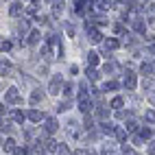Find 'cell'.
<instances>
[{
    "label": "cell",
    "instance_id": "6da1fadb",
    "mask_svg": "<svg viewBox=\"0 0 155 155\" xmlns=\"http://www.w3.org/2000/svg\"><path fill=\"white\" fill-rule=\"evenodd\" d=\"M79 109L83 111L85 116H87V114H90V109H92V103H90V98H87V94H85V92H81V94H79Z\"/></svg>",
    "mask_w": 155,
    "mask_h": 155
},
{
    "label": "cell",
    "instance_id": "7a4b0ae2",
    "mask_svg": "<svg viewBox=\"0 0 155 155\" xmlns=\"http://www.w3.org/2000/svg\"><path fill=\"white\" fill-rule=\"evenodd\" d=\"M125 87H127V90H133V87H136V74H133L131 70L125 72Z\"/></svg>",
    "mask_w": 155,
    "mask_h": 155
},
{
    "label": "cell",
    "instance_id": "3957f363",
    "mask_svg": "<svg viewBox=\"0 0 155 155\" xmlns=\"http://www.w3.org/2000/svg\"><path fill=\"white\" fill-rule=\"evenodd\" d=\"M87 35H90V42H94V44H98L101 39H103L101 31H98V28H94V26H90V28H87Z\"/></svg>",
    "mask_w": 155,
    "mask_h": 155
},
{
    "label": "cell",
    "instance_id": "277c9868",
    "mask_svg": "<svg viewBox=\"0 0 155 155\" xmlns=\"http://www.w3.org/2000/svg\"><path fill=\"white\" fill-rule=\"evenodd\" d=\"M59 90H61V77L57 74L53 81H50V85H48V92H50V94H57Z\"/></svg>",
    "mask_w": 155,
    "mask_h": 155
},
{
    "label": "cell",
    "instance_id": "5b68a950",
    "mask_svg": "<svg viewBox=\"0 0 155 155\" xmlns=\"http://www.w3.org/2000/svg\"><path fill=\"white\" fill-rule=\"evenodd\" d=\"M22 98H20V94H18V90L15 87H9L7 90V103H20Z\"/></svg>",
    "mask_w": 155,
    "mask_h": 155
},
{
    "label": "cell",
    "instance_id": "8992f818",
    "mask_svg": "<svg viewBox=\"0 0 155 155\" xmlns=\"http://www.w3.org/2000/svg\"><path fill=\"white\" fill-rule=\"evenodd\" d=\"M28 118L33 120V122H39V120H44V114L37 111V109H31V111H28Z\"/></svg>",
    "mask_w": 155,
    "mask_h": 155
},
{
    "label": "cell",
    "instance_id": "52a82bcc",
    "mask_svg": "<svg viewBox=\"0 0 155 155\" xmlns=\"http://www.w3.org/2000/svg\"><path fill=\"white\" fill-rule=\"evenodd\" d=\"M120 44L116 42V39H107L105 44H103V50H105V53H109V50H114V48H118Z\"/></svg>",
    "mask_w": 155,
    "mask_h": 155
},
{
    "label": "cell",
    "instance_id": "ba28073f",
    "mask_svg": "<svg viewBox=\"0 0 155 155\" xmlns=\"http://www.w3.org/2000/svg\"><path fill=\"white\" fill-rule=\"evenodd\" d=\"M57 127H59V125H57V120H55V118H48V120H46V131H48V133H55Z\"/></svg>",
    "mask_w": 155,
    "mask_h": 155
},
{
    "label": "cell",
    "instance_id": "9c48e42d",
    "mask_svg": "<svg viewBox=\"0 0 155 155\" xmlns=\"http://www.w3.org/2000/svg\"><path fill=\"white\" fill-rule=\"evenodd\" d=\"M140 72H142V74H155V66L153 64H142Z\"/></svg>",
    "mask_w": 155,
    "mask_h": 155
},
{
    "label": "cell",
    "instance_id": "30bf717a",
    "mask_svg": "<svg viewBox=\"0 0 155 155\" xmlns=\"http://www.w3.org/2000/svg\"><path fill=\"white\" fill-rule=\"evenodd\" d=\"M2 149H5V151H9V153L15 151V140H13V138H7V140H5V144H2Z\"/></svg>",
    "mask_w": 155,
    "mask_h": 155
},
{
    "label": "cell",
    "instance_id": "8fae6325",
    "mask_svg": "<svg viewBox=\"0 0 155 155\" xmlns=\"http://www.w3.org/2000/svg\"><path fill=\"white\" fill-rule=\"evenodd\" d=\"M9 13H11V15H20V13H22V5H20V2H13L11 9H9Z\"/></svg>",
    "mask_w": 155,
    "mask_h": 155
},
{
    "label": "cell",
    "instance_id": "7c38bea8",
    "mask_svg": "<svg viewBox=\"0 0 155 155\" xmlns=\"http://www.w3.org/2000/svg\"><path fill=\"white\" fill-rule=\"evenodd\" d=\"M85 74H87V79H90V81H98V77H101L94 68H87V70H85Z\"/></svg>",
    "mask_w": 155,
    "mask_h": 155
},
{
    "label": "cell",
    "instance_id": "4fadbf2b",
    "mask_svg": "<svg viewBox=\"0 0 155 155\" xmlns=\"http://www.w3.org/2000/svg\"><path fill=\"white\" fill-rule=\"evenodd\" d=\"M46 151H48V153L59 151V144H57V142H53V140H48V142H46Z\"/></svg>",
    "mask_w": 155,
    "mask_h": 155
},
{
    "label": "cell",
    "instance_id": "5bb4252c",
    "mask_svg": "<svg viewBox=\"0 0 155 155\" xmlns=\"http://www.w3.org/2000/svg\"><path fill=\"white\" fill-rule=\"evenodd\" d=\"M101 131H103V133H114L116 129H114L111 122H103V125H101Z\"/></svg>",
    "mask_w": 155,
    "mask_h": 155
},
{
    "label": "cell",
    "instance_id": "9a60e30c",
    "mask_svg": "<svg viewBox=\"0 0 155 155\" xmlns=\"http://www.w3.org/2000/svg\"><path fill=\"white\" fill-rule=\"evenodd\" d=\"M133 28H136L138 33H144V22L142 20H133Z\"/></svg>",
    "mask_w": 155,
    "mask_h": 155
},
{
    "label": "cell",
    "instance_id": "2e32d148",
    "mask_svg": "<svg viewBox=\"0 0 155 155\" xmlns=\"http://www.w3.org/2000/svg\"><path fill=\"white\" fill-rule=\"evenodd\" d=\"M87 61H90V68L96 66V64H98V55H96V53H90V55H87Z\"/></svg>",
    "mask_w": 155,
    "mask_h": 155
},
{
    "label": "cell",
    "instance_id": "e0dca14e",
    "mask_svg": "<svg viewBox=\"0 0 155 155\" xmlns=\"http://www.w3.org/2000/svg\"><path fill=\"white\" fill-rule=\"evenodd\" d=\"M144 120H147V122H155V109H149L147 114H144Z\"/></svg>",
    "mask_w": 155,
    "mask_h": 155
},
{
    "label": "cell",
    "instance_id": "ac0fdd59",
    "mask_svg": "<svg viewBox=\"0 0 155 155\" xmlns=\"http://www.w3.org/2000/svg\"><path fill=\"white\" fill-rule=\"evenodd\" d=\"M116 138H118L120 142H125V140H127V131H125V129H116Z\"/></svg>",
    "mask_w": 155,
    "mask_h": 155
},
{
    "label": "cell",
    "instance_id": "d6986e66",
    "mask_svg": "<svg viewBox=\"0 0 155 155\" xmlns=\"http://www.w3.org/2000/svg\"><path fill=\"white\" fill-rule=\"evenodd\" d=\"M37 39H39V31H33V33L28 35V44H35Z\"/></svg>",
    "mask_w": 155,
    "mask_h": 155
},
{
    "label": "cell",
    "instance_id": "ffe728a7",
    "mask_svg": "<svg viewBox=\"0 0 155 155\" xmlns=\"http://www.w3.org/2000/svg\"><path fill=\"white\" fill-rule=\"evenodd\" d=\"M140 138H142V140H149V138H151V129H147V127L140 129Z\"/></svg>",
    "mask_w": 155,
    "mask_h": 155
},
{
    "label": "cell",
    "instance_id": "44dd1931",
    "mask_svg": "<svg viewBox=\"0 0 155 155\" xmlns=\"http://www.w3.org/2000/svg\"><path fill=\"white\" fill-rule=\"evenodd\" d=\"M111 107H114V109H120V107H122V98H120V96H116V98L111 101Z\"/></svg>",
    "mask_w": 155,
    "mask_h": 155
},
{
    "label": "cell",
    "instance_id": "7402d4cb",
    "mask_svg": "<svg viewBox=\"0 0 155 155\" xmlns=\"http://www.w3.org/2000/svg\"><path fill=\"white\" fill-rule=\"evenodd\" d=\"M94 5H98V9H111V7H114V2H105V0H101V2H94Z\"/></svg>",
    "mask_w": 155,
    "mask_h": 155
},
{
    "label": "cell",
    "instance_id": "603a6c76",
    "mask_svg": "<svg viewBox=\"0 0 155 155\" xmlns=\"http://www.w3.org/2000/svg\"><path fill=\"white\" fill-rule=\"evenodd\" d=\"M118 87V83H116V81H107V83H105V92H109V90H116Z\"/></svg>",
    "mask_w": 155,
    "mask_h": 155
},
{
    "label": "cell",
    "instance_id": "cb8c5ba5",
    "mask_svg": "<svg viewBox=\"0 0 155 155\" xmlns=\"http://www.w3.org/2000/svg\"><path fill=\"white\" fill-rule=\"evenodd\" d=\"M59 155H72V153H70V149L66 144H59Z\"/></svg>",
    "mask_w": 155,
    "mask_h": 155
},
{
    "label": "cell",
    "instance_id": "d4e9b609",
    "mask_svg": "<svg viewBox=\"0 0 155 155\" xmlns=\"http://www.w3.org/2000/svg\"><path fill=\"white\" fill-rule=\"evenodd\" d=\"M37 101H42V92H33L31 94V103H37Z\"/></svg>",
    "mask_w": 155,
    "mask_h": 155
},
{
    "label": "cell",
    "instance_id": "484cf974",
    "mask_svg": "<svg viewBox=\"0 0 155 155\" xmlns=\"http://www.w3.org/2000/svg\"><path fill=\"white\" fill-rule=\"evenodd\" d=\"M57 39H59V37H57L55 33H48V44H50V46H53V44H57Z\"/></svg>",
    "mask_w": 155,
    "mask_h": 155
},
{
    "label": "cell",
    "instance_id": "4316f807",
    "mask_svg": "<svg viewBox=\"0 0 155 155\" xmlns=\"http://www.w3.org/2000/svg\"><path fill=\"white\" fill-rule=\"evenodd\" d=\"M13 118H15V122H24V114H22V111H15Z\"/></svg>",
    "mask_w": 155,
    "mask_h": 155
},
{
    "label": "cell",
    "instance_id": "83f0119b",
    "mask_svg": "<svg viewBox=\"0 0 155 155\" xmlns=\"http://www.w3.org/2000/svg\"><path fill=\"white\" fill-rule=\"evenodd\" d=\"M96 114H98V118H107V109H105V107H98Z\"/></svg>",
    "mask_w": 155,
    "mask_h": 155
},
{
    "label": "cell",
    "instance_id": "f1b7e54d",
    "mask_svg": "<svg viewBox=\"0 0 155 155\" xmlns=\"http://www.w3.org/2000/svg\"><path fill=\"white\" fill-rule=\"evenodd\" d=\"M136 129H138V125H136L133 120H129V122H127V131H136Z\"/></svg>",
    "mask_w": 155,
    "mask_h": 155
},
{
    "label": "cell",
    "instance_id": "f546056e",
    "mask_svg": "<svg viewBox=\"0 0 155 155\" xmlns=\"http://www.w3.org/2000/svg\"><path fill=\"white\" fill-rule=\"evenodd\" d=\"M61 9H64V2H55V5H53V11H55V13H59Z\"/></svg>",
    "mask_w": 155,
    "mask_h": 155
},
{
    "label": "cell",
    "instance_id": "4dcf8cb0",
    "mask_svg": "<svg viewBox=\"0 0 155 155\" xmlns=\"http://www.w3.org/2000/svg\"><path fill=\"white\" fill-rule=\"evenodd\" d=\"M9 70H11V66H9L7 61H2V74H5V77L9 74Z\"/></svg>",
    "mask_w": 155,
    "mask_h": 155
},
{
    "label": "cell",
    "instance_id": "1f68e13d",
    "mask_svg": "<svg viewBox=\"0 0 155 155\" xmlns=\"http://www.w3.org/2000/svg\"><path fill=\"white\" fill-rule=\"evenodd\" d=\"M94 22H96V24H107V20L103 18V15H96V18H94Z\"/></svg>",
    "mask_w": 155,
    "mask_h": 155
},
{
    "label": "cell",
    "instance_id": "d6a6232c",
    "mask_svg": "<svg viewBox=\"0 0 155 155\" xmlns=\"http://www.w3.org/2000/svg\"><path fill=\"white\" fill-rule=\"evenodd\" d=\"M15 155H26V149H24V147H18V149H15Z\"/></svg>",
    "mask_w": 155,
    "mask_h": 155
},
{
    "label": "cell",
    "instance_id": "836d02e7",
    "mask_svg": "<svg viewBox=\"0 0 155 155\" xmlns=\"http://www.w3.org/2000/svg\"><path fill=\"white\" fill-rule=\"evenodd\" d=\"M5 50H11V42H2V53Z\"/></svg>",
    "mask_w": 155,
    "mask_h": 155
},
{
    "label": "cell",
    "instance_id": "e575fe53",
    "mask_svg": "<svg viewBox=\"0 0 155 155\" xmlns=\"http://www.w3.org/2000/svg\"><path fill=\"white\" fill-rule=\"evenodd\" d=\"M42 55H44V57L50 55V48H48V46H42Z\"/></svg>",
    "mask_w": 155,
    "mask_h": 155
},
{
    "label": "cell",
    "instance_id": "d590c367",
    "mask_svg": "<svg viewBox=\"0 0 155 155\" xmlns=\"http://www.w3.org/2000/svg\"><path fill=\"white\" fill-rule=\"evenodd\" d=\"M122 153H125V155H133V151L129 147H122Z\"/></svg>",
    "mask_w": 155,
    "mask_h": 155
},
{
    "label": "cell",
    "instance_id": "8d00e7d4",
    "mask_svg": "<svg viewBox=\"0 0 155 155\" xmlns=\"http://www.w3.org/2000/svg\"><path fill=\"white\" fill-rule=\"evenodd\" d=\"M114 31H116V33H122V31H125V26H122V24H116V28H114Z\"/></svg>",
    "mask_w": 155,
    "mask_h": 155
},
{
    "label": "cell",
    "instance_id": "74e56055",
    "mask_svg": "<svg viewBox=\"0 0 155 155\" xmlns=\"http://www.w3.org/2000/svg\"><path fill=\"white\" fill-rule=\"evenodd\" d=\"M26 28H28V22H22V24H20V31H22V33H24Z\"/></svg>",
    "mask_w": 155,
    "mask_h": 155
},
{
    "label": "cell",
    "instance_id": "f35d334b",
    "mask_svg": "<svg viewBox=\"0 0 155 155\" xmlns=\"http://www.w3.org/2000/svg\"><path fill=\"white\" fill-rule=\"evenodd\" d=\"M74 155H92V153H87V151H77Z\"/></svg>",
    "mask_w": 155,
    "mask_h": 155
},
{
    "label": "cell",
    "instance_id": "ab89813d",
    "mask_svg": "<svg viewBox=\"0 0 155 155\" xmlns=\"http://www.w3.org/2000/svg\"><path fill=\"white\" fill-rule=\"evenodd\" d=\"M149 153H151V155H155V144H151V147H149Z\"/></svg>",
    "mask_w": 155,
    "mask_h": 155
},
{
    "label": "cell",
    "instance_id": "60d3db41",
    "mask_svg": "<svg viewBox=\"0 0 155 155\" xmlns=\"http://www.w3.org/2000/svg\"><path fill=\"white\" fill-rule=\"evenodd\" d=\"M149 98H151V101L155 103V92H151V94H149Z\"/></svg>",
    "mask_w": 155,
    "mask_h": 155
},
{
    "label": "cell",
    "instance_id": "b9f144b4",
    "mask_svg": "<svg viewBox=\"0 0 155 155\" xmlns=\"http://www.w3.org/2000/svg\"><path fill=\"white\" fill-rule=\"evenodd\" d=\"M151 53H153V55H155V44H153V46H151Z\"/></svg>",
    "mask_w": 155,
    "mask_h": 155
}]
</instances>
